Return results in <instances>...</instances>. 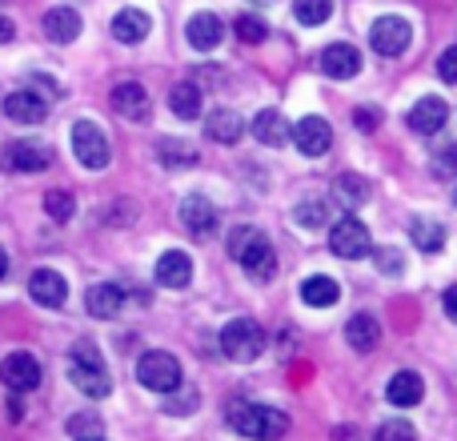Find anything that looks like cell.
Segmentation results:
<instances>
[{"label":"cell","mask_w":457,"mask_h":441,"mask_svg":"<svg viewBox=\"0 0 457 441\" xmlns=\"http://www.w3.org/2000/svg\"><path fill=\"white\" fill-rule=\"evenodd\" d=\"M112 109H117L125 121H149L153 101H149V93H145V85H137V80H120V85L112 88Z\"/></svg>","instance_id":"12"},{"label":"cell","mask_w":457,"mask_h":441,"mask_svg":"<svg viewBox=\"0 0 457 441\" xmlns=\"http://www.w3.org/2000/svg\"><path fill=\"white\" fill-rule=\"evenodd\" d=\"M69 434L77 441H88V437H101L104 426H101V418H96V413H80V418L69 421Z\"/></svg>","instance_id":"35"},{"label":"cell","mask_w":457,"mask_h":441,"mask_svg":"<svg viewBox=\"0 0 457 441\" xmlns=\"http://www.w3.org/2000/svg\"><path fill=\"white\" fill-rule=\"evenodd\" d=\"M437 169H442V173H450V169H457V145H450V149H442V161H437Z\"/></svg>","instance_id":"42"},{"label":"cell","mask_w":457,"mask_h":441,"mask_svg":"<svg viewBox=\"0 0 457 441\" xmlns=\"http://www.w3.org/2000/svg\"><path fill=\"white\" fill-rule=\"evenodd\" d=\"M189 281H193L189 253H181V249L161 253V261H157V285H165V289H185Z\"/></svg>","instance_id":"20"},{"label":"cell","mask_w":457,"mask_h":441,"mask_svg":"<svg viewBox=\"0 0 457 441\" xmlns=\"http://www.w3.org/2000/svg\"><path fill=\"white\" fill-rule=\"evenodd\" d=\"M4 117L16 121V125H40L48 117V101L37 96L32 88H16V93L4 96Z\"/></svg>","instance_id":"10"},{"label":"cell","mask_w":457,"mask_h":441,"mask_svg":"<svg viewBox=\"0 0 457 441\" xmlns=\"http://www.w3.org/2000/svg\"><path fill=\"white\" fill-rule=\"evenodd\" d=\"M169 109H173L177 117H185V121H197V112H201V85H193V80L173 85V93H169Z\"/></svg>","instance_id":"28"},{"label":"cell","mask_w":457,"mask_h":441,"mask_svg":"<svg viewBox=\"0 0 457 441\" xmlns=\"http://www.w3.org/2000/svg\"><path fill=\"white\" fill-rule=\"evenodd\" d=\"M205 133H209V141H217V145H237L245 137V121L237 117L233 109H213Z\"/></svg>","instance_id":"25"},{"label":"cell","mask_w":457,"mask_h":441,"mask_svg":"<svg viewBox=\"0 0 457 441\" xmlns=\"http://www.w3.org/2000/svg\"><path fill=\"white\" fill-rule=\"evenodd\" d=\"M0 381H4L12 394H29V389L40 386V365L32 354H8L4 365H0Z\"/></svg>","instance_id":"9"},{"label":"cell","mask_w":457,"mask_h":441,"mask_svg":"<svg viewBox=\"0 0 457 441\" xmlns=\"http://www.w3.org/2000/svg\"><path fill=\"white\" fill-rule=\"evenodd\" d=\"M45 209H48V217H53V220H69L72 213H77V201H72V193L53 189L45 197Z\"/></svg>","instance_id":"33"},{"label":"cell","mask_w":457,"mask_h":441,"mask_svg":"<svg viewBox=\"0 0 457 441\" xmlns=\"http://www.w3.org/2000/svg\"><path fill=\"white\" fill-rule=\"evenodd\" d=\"M88 441H104V437H88Z\"/></svg>","instance_id":"46"},{"label":"cell","mask_w":457,"mask_h":441,"mask_svg":"<svg viewBox=\"0 0 457 441\" xmlns=\"http://www.w3.org/2000/svg\"><path fill=\"white\" fill-rule=\"evenodd\" d=\"M378 441H418V429H413L405 418H389V421H381Z\"/></svg>","instance_id":"34"},{"label":"cell","mask_w":457,"mask_h":441,"mask_svg":"<svg viewBox=\"0 0 457 441\" xmlns=\"http://www.w3.org/2000/svg\"><path fill=\"white\" fill-rule=\"evenodd\" d=\"M185 37H189V45L197 48V53H209V48H217L225 40V21L213 12H197L185 24Z\"/></svg>","instance_id":"19"},{"label":"cell","mask_w":457,"mask_h":441,"mask_svg":"<svg viewBox=\"0 0 457 441\" xmlns=\"http://www.w3.org/2000/svg\"><path fill=\"white\" fill-rule=\"evenodd\" d=\"M137 381L145 389H153V394H173L181 386V362L173 354H165V349H149L141 357V365H137Z\"/></svg>","instance_id":"3"},{"label":"cell","mask_w":457,"mask_h":441,"mask_svg":"<svg viewBox=\"0 0 457 441\" xmlns=\"http://www.w3.org/2000/svg\"><path fill=\"white\" fill-rule=\"evenodd\" d=\"M157 157H161V165H169V169L197 165V149H193V145H185V141H173V137L157 141Z\"/></svg>","instance_id":"30"},{"label":"cell","mask_w":457,"mask_h":441,"mask_svg":"<svg viewBox=\"0 0 457 441\" xmlns=\"http://www.w3.org/2000/svg\"><path fill=\"white\" fill-rule=\"evenodd\" d=\"M453 201H457V189H453Z\"/></svg>","instance_id":"47"},{"label":"cell","mask_w":457,"mask_h":441,"mask_svg":"<svg viewBox=\"0 0 457 441\" xmlns=\"http://www.w3.org/2000/svg\"><path fill=\"white\" fill-rule=\"evenodd\" d=\"M29 293L37 305L56 309V305H64V297H69V281H64L56 269H37V273L29 277Z\"/></svg>","instance_id":"14"},{"label":"cell","mask_w":457,"mask_h":441,"mask_svg":"<svg viewBox=\"0 0 457 441\" xmlns=\"http://www.w3.org/2000/svg\"><path fill=\"white\" fill-rule=\"evenodd\" d=\"M386 397H389V405H397V410H413V405H421V397H426V381H421V373L402 370L389 378Z\"/></svg>","instance_id":"16"},{"label":"cell","mask_w":457,"mask_h":441,"mask_svg":"<svg viewBox=\"0 0 457 441\" xmlns=\"http://www.w3.org/2000/svg\"><path fill=\"white\" fill-rule=\"evenodd\" d=\"M69 381H72V386H77L85 397H109L112 381H109V373H104L101 354H96L88 341H80V345L69 354Z\"/></svg>","instance_id":"2"},{"label":"cell","mask_w":457,"mask_h":441,"mask_svg":"<svg viewBox=\"0 0 457 441\" xmlns=\"http://www.w3.org/2000/svg\"><path fill=\"white\" fill-rule=\"evenodd\" d=\"M297 220L305 229H321L329 220V205L325 201H305V205H297Z\"/></svg>","instance_id":"37"},{"label":"cell","mask_w":457,"mask_h":441,"mask_svg":"<svg viewBox=\"0 0 457 441\" xmlns=\"http://www.w3.org/2000/svg\"><path fill=\"white\" fill-rule=\"evenodd\" d=\"M293 16H297L301 24H325L333 16V0H293Z\"/></svg>","instance_id":"32"},{"label":"cell","mask_w":457,"mask_h":441,"mask_svg":"<svg viewBox=\"0 0 457 441\" xmlns=\"http://www.w3.org/2000/svg\"><path fill=\"white\" fill-rule=\"evenodd\" d=\"M353 125L361 129V133H373V129L381 125V112L378 109H365V104H361V109H353Z\"/></svg>","instance_id":"40"},{"label":"cell","mask_w":457,"mask_h":441,"mask_svg":"<svg viewBox=\"0 0 457 441\" xmlns=\"http://www.w3.org/2000/svg\"><path fill=\"white\" fill-rule=\"evenodd\" d=\"M181 220H185V229H189V233L209 237V233L217 229V209H213V201H209L205 193H189V197L181 201Z\"/></svg>","instance_id":"17"},{"label":"cell","mask_w":457,"mask_h":441,"mask_svg":"<svg viewBox=\"0 0 457 441\" xmlns=\"http://www.w3.org/2000/svg\"><path fill=\"white\" fill-rule=\"evenodd\" d=\"M329 249L345 261H361L373 257V241H370V229L361 225L357 217H341L337 225L329 229Z\"/></svg>","instance_id":"6"},{"label":"cell","mask_w":457,"mask_h":441,"mask_svg":"<svg viewBox=\"0 0 457 441\" xmlns=\"http://www.w3.org/2000/svg\"><path fill=\"white\" fill-rule=\"evenodd\" d=\"M370 40L381 56H402L413 40V29L405 16H381V21L370 29Z\"/></svg>","instance_id":"8"},{"label":"cell","mask_w":457,"mask_h":441,"mask_svg":"<svg viewBox=\"0 0 457 441\" xmlns=\"http://www.w3.org/2000/svg\"><path fill=\"white\" fill-rule=\"evenodd\" d=\"M373 261H378L381 273H402V253H397L394 245H386V249H373Z\"/></svg>","instance_id":"38"},{"label":"cell","mask_w":457,"mask_h":441,"mask_svg":"<svg viewBox=\"0 0 457 441\" xmlns=\"http://www.w3.org/2000/svg\"><path fill=\"white\" fill-rule=\"evenodd\" d=\"M333 193H337V201L345 209H357V205H365V201H370V181H365V177H357V173H341L337 181H333Z\"/></svg>","instance_id":"29"},{"label":"cell","mask_w":457,"mask_h":441,"mask_svg":"<svg viewBox=\"0 0 457 441\" xmlns=\"http://www.w3.org/2000/svg\"><path fill=\"white\" fill-rule=\"evenodd\" d=\"M85 305L93 317H101V321H109V317L120 313V305H125V293H120V285H93V289L85 293Z\"/></svg>","instance_id":"26"},{"label":"cell","mask_w":457,"mask_h":441,"mask_svg":"<svg viewBox=\"0 0 457 441\" xmlns=\"http://www.w3.org/2000/svg\"><path fill=\"white\" fill-rule=\"evenodd\" d=\"M72 153H77V161L85 169H104L109 165V137L93 121H77L72 125Z\"/></svg>","instance_id":"7"},{"label":"cell","mask_w":457,"mask_h":441,"mask_svg":"<svg viewBox=\"0 0 457 441\" xmlns=\"http://www.w3.org/2000/svg\"><path fill=\"white\" fill-rule=\"evenodd\" d=\"M228 426L237 429L241 437H253V441H277L285 437L289 429V418L273 405H253V402H237L228 410Z\"/></svg>","instance_id":"1"},{"label":"cell","mask_w":457,"mask_h":441,"mask_svg":"<svg viewBox=\"0 0 457 441\" xmlns=\"http://www.w3.org/2000/svg\"><path fill=\"white\" fill-rule=\"evenodd\" d=\"M0 161H4V169H16V173H40V169H48V149L37 141H12L4 145Z\"/></svg>","instance_id":"13"},{"label":"cell","mask_w":457,"mask_h":441,"mask_svg":"<svg viewBox=\"0 0 457 441\" xmlns=\"http://www.w3.org/2000/svg\"><path fill=\"white\" fill-rule=\"evenodd\" d=\"M410 241L418 245L421 253H442L445 229L437 225V220H413V225H410Z\"/></svg>","instance_id":"31"},{"label":"cell","mask_w":457,"mask_h":441,"mask_svg":"<svg viewBox=\"0 0 457 441\" xmlns=\"http://www.w3.org/2000/svg\"><path fill=\"white\" fill-rule=\"evenodd\" d=\"M237 261H241L245 277H249V281H257V285H265V281H273V277H277V253H273V245H269L261 233L245 237V245L237 249Z\"/></svg>","instance_id":"5"},{"label":"cell","mask_w":457,"mask_h":441,"mask_svg":"<svg viewBox=\"0 0 457 441\" xmlns=\"http://www.w3.org/2000/svg\"><path fill=\"white\" fill-rule=\"evenodd\" d=\"M437 77L450 80V85H457V45L442 53V61H437Z\"/></svg>","instance_id":"39"},{"label":"cell","mask_w":457,"mask_h":441,"mask_svg":"<svg viewBox=\"0 0 457 441\" xmlns=\"http://www.w3.org/2000/svg\"><path fill=\"white\" fill-rule=\"evenodd\" d=\"M337 297H341V285L333 281V277H325V273L305 277V281H301V301H305V305H313V309L337 305Z\"/></svg>","instance_id":"27"},{"label":"cell","mask_w":457,"mask_h":441,"mask_svg":"<svg viewBox=\"0 0 457 441\" xmlns=\"http://www.w3.org/2000/svg\"><path fill=\"white\" fill-rule=\"evenodd\" d=\"M32 88H45V96H61V85L53 77H32Z\"/></svg>","instance_id":"41"},{"label":"cell","mask_w":457,"mask_h":441,"mask_svg":"<svg viewBox=\"0 0 457 441\" xmlns=\"http://www.w3.org/2000/svg\"><path fill=\"white\" fill-rule=\"evenodd\" d=\"M445 121H450V104H445L442 96H421V101L410 109V129L421 137H434Z\"/></svg>","instance_id":"15"},{"label":"cell","mask_w":457,"mask_h":441,"mask_svg":"<svg viewBox=\"0 0 457 441\" xmlns=\"http://www.w3.org/2000/svg\"><path fill=\"white\" fill-rule=\"evenodd\" d=\"M442 305H445V313H450V317H453V321H457V285H453V289H445Z\"/></svg>","instance_id":"43"},{"label":"cell","mask_w":457,"mask_h":441,"mask_svg":"<svg viewBox=\"0 0 457 441\" xmlns=\"http://www.w3.org/2000/svg\"><path fill=\"white\" fill-rule=\"evenodd\" d=\"M153 21L141 12V8H120L117 16H112V37L120 40V45H141L145 37H149Z\"/></svg>","instance_id":"23"},{"label":"cell","mask_w":457,"mask_h":441,"mask_svg":"<svg viewBox=\"0 0 457 441\" xmlns=\"http://www.w3.org/2000/svg\"><path fill=\"white\" fill-rule=\"evenodd\" d=\"M40 29H45V37L53 45H72L80 37V12L77 8H48Z\"/></svg>","instance_id":"21"},{"label":"cell","mask_w":457,"mask_h":441,"mask_svg":"<svg viewBox=\"0 0 457 441\" xmlns=\"http://www.w3.org/2000/svg\"><path fill=\"white\" fill-rule=\"evenodd\" d=\"M345 341L357 349V354H370V349H378V341H381V325H378V317H373V313H357V317H349V325H345Z\"/></svg>","instance_id":"24"},{"label":"cell","mask_w":457,"mask_h":441,"mask_svg":"<svg viewBox=\"0 0 457 441\" xmlns=\"http://www.w3.org/2000/svg\"><path fill=\"white\" fill-rule=\"evenodd\" d=\"M293 145H297L305 157H321L325 149L333 145V129L325 117H305L293 125Z\"/></svg>","instance_id":"11"},{"label":"cell","mask_w":457,"mask_h":441,"mask_svg":"<svg viewBox=\"0 0 457 441\" xmlns=\"http://www.w3.org/2000/svg\"><path fill=\"white\" fill-rule=\"evenodd\" d=\"M253 137H257L261 145H269V149H281V145H289L293 129L277 109H261L257 117H253Z\"/></svg>","instance_id":"22"},{"label":"cell","mask_w":457,"mask_h":441,"mask_svg":"<svg viewBox=\"0 0 457 441\" xmlns=\"http://www.w3.org/2000/svg\"><path fill=\"white\" fill-rule=\"evenodd\" d=\"M265 29L269 24L261 21V16H237V37H241L245 45H261V40H265Z\"/></svg>","instance_id":"36"},{"label":"cell","mask_w":457,"mask_h":441,"mask_svg":"<svg viewBox=\"0 0 457 441\" xmlns=\"http://www.w3.org/2000/svg\"><path fill=\"white\" fill-rule=\"evenodd\" d=\"M4 273H8V253L0 249V281H4Z\"/></svg>","instance_id":"45"},{"label":"cell","mask_w":457,"mask_h":441,"mask_svg":"<svg viewBox=\"0 0 457 441\" xmlns=\"http://www.w3.org/2000/svg\"><path fill=\"white\" fill-rule=\"evenodd\" d=\"M321 69H325V77H333V80H349V77H357L361 72V53H357L353 45H329L321 53Z\"/></svg>","instance_id":"18"},{"label":"cell","mask_w":457,"mask_h":441,"mask_svg":"<svg viewBox=\"0 0 457 441\" xmlns=\"http://www.w3.org/2000/svg\"><path fill=\"white\" fill-rule=\"evenodd\" d=\"M12 21H4V16H0V45H8V40H12Z\"/></svg>","instance_id":"44"},{"label":"cell","mask_w":457,"mask_h":441,"mask_svg":"<svg viewBox=\"0 0 457 441\" xmlns=\"http://www.w3.org/2000/svg\"><path fill=\"white\" fill-rule=\"evenodd\" d=\"M261 345H265V337H261V325L249 321V317H233V321L221 329V349L228 362H253V357L261 354Z\"/></svg>","instance_id":"4"}]
</instances>
